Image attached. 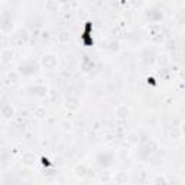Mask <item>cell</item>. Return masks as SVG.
<instances>
[{
	"label": "cell",
	"mask_w": 185,
	"mask_h": 185,
	"mask_svg": "<svg viewBox=\"0 0 185 185\" xmlns=\"http://www.w3.org/2000/svg\"><path fill=\"white\" fill-rule=\"evenodd\" d=\"M42 163H44V165H46V166H49V165H51V163H49V161H48V159H45V158H42Z\"/></svg>",
	"instance_id": "6da1fadb"
}]
</instances>
